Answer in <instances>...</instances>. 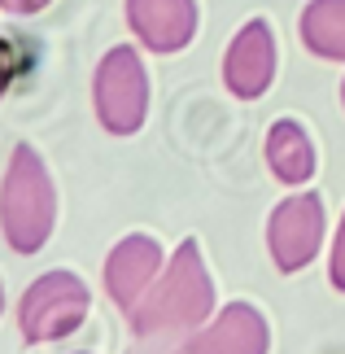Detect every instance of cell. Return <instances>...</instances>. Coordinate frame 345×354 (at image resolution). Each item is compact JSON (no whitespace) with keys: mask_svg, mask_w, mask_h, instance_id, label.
I'll return each mask as SVG.
<instances>
[{"mask_svg":"<svg viewBox=\"0 0 345 354\" xmlns=\"http://www.w3.org/2000/svg\"><path fill=\"white\" fill-rule=\"evenodd\" d=\"M214 315V284L201 263L197 241H184L149 284L140 306L131 310V328L140 337H162V333H197Z\"/></svg>","mask_w":345,"mask_h":354,"instance_id":"obj_1","label":"cell"},{"mask_svg":"<svg viewBox=\"0 0 345 354\" xmlns=\"http://www.w3.org/2000/svg\"><path fill=\"white\" fill-rule=\"evenodd\" d=\"M57 223V188L35 145H13L0 184V232L13 254H39Z\"/></svg>","mask_w":345,"mask_h":354,"instance_id":"obj_2","label":"cell"},{"mask_svg":"<svg viewBox=\"0 0 345 354\" xmlns=\"http://www.w3.org/2000/svg\"><path fill=\"white\" fill-rule=\"evenodd\" d=\"M92 310V293L75 271H44L18 302V328L26 346H48L71 337Z\"/></svg>","mask_w":345,"mask_h":354,"instance_id":"obj_3","label":"cell"},{"mask_svg":"<svg viewBox=\"0 0 345 354\" xmlns=\"http://www.w3.org/2000/svg\"><path fill=\"white\" fill-rule=\"evenodd\" d=\"M92 105L109 136H136L149 118V75L131 44L109 48L92 75Z\"/></svg>","mask_w":345,"mask_h":354,"instance_id":"obj_4","label":"cell"},{"mask_svg":"<svg viewBox=\"0 0 345 354\" xmlns=\"http://www.w3.org/2000/svg\"><path fill=\"white\" fill-rule=\"evenodd\" d=\"M319 245H324V201L315 193H293L271 210L267 250L280 271H288V276L301 271L319 254Z\"/></svg>","mask_w":345,"mask_h":354,"instance_id":"obj_5","label":"cell"},{"mask_svg":"<svg viewBox=\"0 0 345 354\" xmlns=\"http://www.w3.org/2000/svg\"><path fill=\"white\" fill-rule=\"evenodd\" d=\"M167 267L162 258V245L153 236L136 232V236H122L105 258V293L122 315H131L140 306V297L149 293V284L158 280V271Z\"/></svg>","mask_w":345,"mask_h":354,"instance_id":"obj_6","label":"cell"},{"mask_svg":"<svg viewBox=\"0 0 345 354\" xmlns=\"http://www.w3.org/2000/svg\"><path fill=\"white\" fill-rule=\"evenodd\" d=\"M275 79V35L262 18H250L223 53V84L232 97L258 101Z\"/></svg>","mask_w":345,"mask_h":354,"instance_id":"obj_7","label":"cell"},{"mask_svg":"<svg viewBox=\"0 0 345 354\" xmlns=\"http://www.w3.org/2000/svg\"><path fill=\"white\" fill-rule=\"evenodd\" d=\"M127 26L149 53H179L197 35V0H127Z\"/></svg>","mask_w":345,"mask_h":354,"instance_id":"obj_8","label":"cell"},{"mask_svg":"<svg viewBox=\"0 0 345 354\" xmlns=\"http://www.w3.org/2000/svg\"><path fill=\"white\" fill-rule=\"evenodd\" d=\"M184 354H267V319L250 302H227L188 337Z\"/></svg>","mask_w":345,"mask_h":354,"instance_id":"obj_9","label":"cell"},{"mask_svg":"<svg viewBox=\"0 0 345 354\" xmlns=\"http://www.w3.org/2000/svg\"><path fill=\"white\" fill-rule=\"evenodd\" d=\"M267 167H271L275 180L288 184V188H301L315 175V145L306 140V131H301L293 118L271 122V131H267Z\"/></svg>","mask_w":345,"mask_h":354,"instance_id":"obj_10","label":"cell"},{"mask_svg":"<svg viewBox=\"0 0 345 354\" xmlns=\"http://www.w3.org/2000/svg\"><path fill=\"white\" fill-rule=\"evenodd\" d=\"M301 44L324 62H345V0H310L301 9Z\"/></svg>","mask_w":345,"mask_h":354,"instance_id":"obj_11","label":"cell"},{"mask_svg":"<svg viewBox=\"0 0 345 354\" xmlns=\"http://www.w3.org/2000/svg\"><path fill=\"white\" fill-rule=\"evenodd\" d=\"M35 66V48L22 35H0V97Z\"/></svg>","mask_w":345,"mask_h":354,"instance_id":"obj_12","label":"cell"},{"mask_svg":"<svg viewBox=\"0 0 345 354\" xmlns=\"http://www.w3.org/2000/svg\"><path fill=\"white\" fill-rule=\"evenodd\" d=\"M328 280H333V289L345 293V214L337 223V236H333V258H328Z\"/></svg>","mask_w":345,"mask_h":354,"instance_id":"obj_13","label":"cell"},{"mask_svg":"<svg viewBox=\"0 0 345 354\" xmlns=\"http://www.w3.org/2000/svg\"><path fill=\"white\" fill-rule=\"evenodd\" d=\"M53 0H0V9L9 13V18H31V13H44Z\"/></svg>","mask_w":345,"mask_h":354,"instance_id":"obj_14","label":"cell"},{"mask_svg":"<svg viewBox=\"0 0 345 354\" xmlns=\"http://www.w3.org/2000/svg\"><path fill=\"white\" fill-rule=\"evenodd\" d=\"M0 315H5V284H0Z\"/></svg>","mask_w":345,"mask_h":354,"instance_id":"obj_15","label":"cell"},{"mask_svg":"<svg viewBox=\"0 0 345 354\" xmlns=\"http://www.w3.org/2000/svg\"><path fill=\"white\" fill-rule=\"evenodd\" d=\"M341 97H345V88H341Z\"/></svg>","mask_w":345,"mask_h":354,"instance_id":"obj_16","label":"cell"}]
</instances>
